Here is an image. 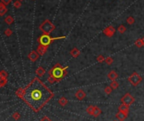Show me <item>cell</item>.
I'll return each mask as SVG.
<instances>
[{
  "label": "cell",
  "instance_id": "obj_1",
  "mask_svg": "<svg viewBox=\"0 0 144 121\" xmlns=\"http://www.w3.org/2000/svg\"><path fill=\"white\" fill-rule=\"evenodd\" d=\"M53 97L54 93L38 78L33 79L23 93V99L35 111L40 110Z\"/></svg>",
  "mask_w": 144,
  "mask_h": 121
},
{
  "label": "cell",
  "instance_id": "obj_2",
  "mask_svg": "<svg viewBox=\"0 0 144 121\" xmlns=\"http://www.w3.org/2000/svg\"><path fill=\"white\" fill-rule=\"evenodd\" d=\"M50 77L48 81L50 83L59 82L61 79H63L67 75V67H62L59 64H57L54 68L50 70Z\"/></svg>",
  "mask_w": 144,
  "mask_h": 121
},
{
  "label": "cell",
  "instance_id": "obj_3",
  "mask_svg": "<svg viewBox=\"0 0 144 121\" xmlns=\"http://www.w3.org/2000/svg\"><path fill=\"white\" fill-rule=\"evenodd\" d=\"M65 36H64V37H51L48 34H43L38 38V42L40 45L48 47L54 41H56V40H59V39H65Z\"/></svg>",
  "mask_w": 144,
  "mask_h": 121
},
{
  "label": "cell",
  "instance_id": "obj_4",
  "mask_svg": "<svg viewBox=\"0 0 144 121\" xmlns=\"http://www.w3.org/2000/svg\"><path fill=\"white\" fill-rule=\"evenodd\" d=\"M39 29L42 31V32H43V34L49 35L53 31L55 30V26L49 20H45L43 23L40 25Z\"/></svg>",
  "mask_w": 144,
  "mask_h": 121
},
{
  "label": "cell",
  "instance_id": "obj_5",
  "mask_svg": "<svg viewBox=\"0 0 144 121\" xmlns=\"http://www.w3.org/2000/svg\"><path fill=\"white\" fill-rule=\"evenodd\" d=\"M128 80H129L133 86H137V85L140 84V82L141 81V77L139 74L133 73L129 78H128Z\"/></svg>",
  "mask_w": 144,
  "mask_h": 121
},
{
  "label": "cell",
  "instance_id": "obj_6",
  "mask_svg": "<svg viewBox=\"0 0 144 121\" xmlns=\"http://www.w3.org/2000/svg\"><path fill=\"white\" fill-rule=\"evenodd\" d=\"M103 33L106 36V37H112L115 33V29L114 26H108V27H106L104 30L103 31Z\"/></svg>",
  "mask_w": 144,
  "mask_h": 121
},
{
  "label": "cell",
  "instance_id": "obj_7",
  "mask_svg": "<svg viewBox=\"0 0 144 121\" xmlns=\"http://www.w3.org/2000/svg\"><path fill=\"white\" fill-rule=\"evenodd\" d=\"M121 101H122L123 104L130 105V104H131L132 102H134V98H133V97H132L131 95H130V94L127 93V94H125V95L122 97Z\"/></svg>",
  "mask_w": 144,
  "mask_h": 121
},
{
  "label": "cell",
  "instance_id": "obj_8",
  "mask_svg": "<svg viewBox=\"0 0 144 121\" xmlns=\"http://www.w3.org/2000/svg\"><path fill=\"white\" fill-rule=\"evenodd\" d=\"M7 7H6L5 4H4L2 2H0V16H3L7 13Z\"/></svg>",
  "mask_w": 144,
  "mask_h": 121
},
{
  "label": "cell",
  "instance_id": "obj_9",
  "mask_svg": "<svg viewBox=\"0 0 144 121\" xmlns=\"http://www.w3.org/2000/svg\"><path fill=\"white\" fill-rule=\"evenodd\" d=\"M70 54L73 58H77L80 55V50L77 48H73L70 50Z\"/></svg>",
  "mask_w": 144,
  "mask_h": 121
},
{
  "label": "cell",
  "instance_id": "obj_10",
  "mask_svg": "<svg viewBox=\"0 0 144 121\" xmlns=\"http://www.w3.org/2000/svg\"><path fill=\"white\" fill-rule=\"evenodd\" d=\"M108 77L109 80H115L118 78V75H117L116 72H114V71H111V72H109L108 74Z\"/></svg>",
  "mask_w": 144,
  "mask_h": 121
},
{
  "label": "cell",
  "instance_id": "obj_11",
  "mask_svg": "<svg viewBox=\"0 0 144 121\" xmlns=\"http://www.w3.org/2000/svg\"><path fill=\"white\" fill-rule=\"evenodd\" d=\"M76 97L78 98V99L81 100V99H83V98L86 97V93L84 92L82 90H79V91L76 93Z\"/></svg>",
  "mask_w": 144,
  "mask_h": 121
},
{
  "label": "cell",
  "instance_id": "obj_12",
  "mask_svg": "<svg viewBox=\"0 0 144 121\" xmlns=\"http://www.w3.org/2000/svg\"><path fill=\"white\" fill-rule=\"evenodd\" d=\"M46 51H47V47L43 46V45H40L38 47V48H37V52H38L40 55H43L44 53H46Z\"/></svg>",
  "mask_w": 144,
  "mask_h": 121
},
{
  "label": "cell",
  "instance_id": "obj_13",
  "mask_svg": "<svg viewBox=\"0 0 144 121\" xmlns=\"http://www.w3.org/2000/svg\"><path fill=\"white\" fill-rule=\"evenodd\" d=\"M29 58H30V59L32 60V61H35V60L37 59V58H38V54L36 53V52H32L30 53V55H29Z\"/></svg>",
  "mask_w": 144,
  "mask_h": 121
},
{
  "label": "cell",
  "instance_id": "obj_14",
  "mask_svg": "<svg viewBox=\"0 0 144 121\" xmlns=\"http://www.w3.org/2000/svg\"><path fill=\"white\" fill-rule=\"evenodd\" d=\"M4 21H5L6 24L8 25H11L14 23V18H13L11 15H8L7 17L5 18V20H4Z\"/></svg>",
  "mask_w": 144,
  "mask_h": 121
},
{
  "label": "cell",
  "instance_id": "obj_15",
  "mask_svg": "<svg viewBox=\"0 0 144 121\" xmlns=\"http://www.w3.org/2000/svg\"><path fill=\"white\" fill-rule=\"evenodd\" d=\"M135 45H136L137 48H141L143 47V42H142V40L141 39V38H138V39H136V41H135Z\"/></svg>",
  "mask_w": 144,
  "mask_h": 121
},
{
  "label": "cell",
  "instance_id": "obj_16",
  "mask_svg": "<svg viewBox=\"0 0 144 121\" xmlns=\"http://www.w3.org/2000/svg\"><path fill=\"white\" fill-rule=\"evenodd\" d=\"M118 31L120 34H124V33L126 31V27L125 26H123V25H120V26L118 27Z\"/></svg>",
  "mask_w": 144,
  "mask_h": 121
},
{
  "label": "cell",
  "instance_id": "obj_17",
  "mask_svg": "<svg viewBox=\"0 0 144 121\" xmlns=\"http://www.w3.org/2000/svg\"><path fill=\"white\" fill-rule=\"evenodd\" d=\"M126 22H127V24H129V25H133L135 23V19L132 16H129V17H127V19H126Z\"/></svg>",
  "mask_w": 144,
  "mask_h": 121
},
{
  "label": "cell",
  "instance_id": "obj_18",
  "mask_svg": "<svg viewBox=\"0 0 144 121\" xmlns=\"http://www.w3.org/2000/svg\"><path fill=\"white\" fill-rule=\"evenodd\" d=\"M44 73H45V70H44V69L42 68V67H39L38 69L37 70V74L39 76H43L44 75Z\"/></svg>",
  "mask_w": 144,
  "mask_h": 121
},
{
  "label": "cell",
  "instance_id": "obj_19",
  "mask_svg": "<svg viewBox=\"0 0 144 121\" xmlns=\"http://www.w3.org/2000/svg\"><path fill=\"white\" fill-rule=\"evenodd\" d=\"M21 1H20V0H16V1L14 3V7L16 8V9H20L21 7Z\"/></svg>",
  "mask_w": 144,
  "mask_h": 121
},
{
  "label": "cell",
  "instance_id": "obj_20",
  "mask_svg": "<svg viewBox=\"0 0 144 121\" xmlns=\"http://www.w3.org/2000/svg\"><path fill=\"white\" fill-rule=\"evenodd\" d=\"M4 34L7 36V37H10V36H11L13 34V31H12L11 29L7 28V29H5V31H4Z\"/></svg>",
  "mask_w": 144,
  "mask_h": 121
},
{
  "label": "cell",
  "instance_id": "obj_21",
  "mask_svg": "<svg viewBox=\"0 0 144 121\" xmlns=\"http://www.w3.org/2000/svg\"><path fill=\"white\" fill-rule=\"evenodd\" d=\"M112 87V89H116L119 87V83L117 81H114V80H113V82L111 83V86H110Z\"/></svg>",
  "mask_w": 144,
  "mask_h": 121
},
{
  "label": "cell",
  "instance_id": "obj_22",
  "mask_svg": "<svg viewBox=\"0 0 144 121\" xmlns=\"http://www.w3.org/2000/svg\"><path fill=\"white\" fill-rule=\"evenodd\" d=\"M97 61H98L99 63H102V62L105 61V59L103 58V55H98V56H97Z\"/></svg>",
  "mask_w": 144,
  "mask_h": 121
},
{
  "label": "cell",
  "instance_id": "obj_23",
  "mask_svg": "<svg viewBox=\"0 0 144 121\" xmlns=\"http://www.w3.org/2000/svg\"><path fill=\"white\" fill-rule=\"evenodd\" d=\"M105 62H106V64H111L113 63V59H112V58H110V57L106 58Z\"/></svg>",
  "mask_w": 144,
  "mask_h": 121
},
{
  "label": "cell",
  "instance_id": "obj_24",
  "mask_svg": "<svg viewBox=\"0 0 144 121\" xmlns=\"http://www.w3.org/2000/svg\"><path fill=\"white\" fill-rule=\"evenodd\" d=\"M94 113H92L94 116H98V114L100 113V110L98 109V107H94Z\"/></svg>",
  "mask_w": 144,
  "mask_h": 121
},
{
  "label": "cell",
  "instance_id": "obj_25",
  "mask_svg": "<svg viewBox=\"0 0 144 121\" xmlns=\"http://www.w3.org/2000/svg\"><path fill=\"white\" fill-rule=\"evenodd\" d=\"M111 91H112V87L111 86H107L105 88V92L107 93V94L111 93Z\"/></svg>",
  "mask_w": 144,
  "mask_h": 121
},
{
  "label": "cell",
  "instance_id": "obj_26",
  "mask_svg": "<svg viewBox=\"0 0 144 121\" xmlns=\"http://www.w3.org/2000/svg\"><path fill=\"white\" fill-rule=\"evenodd\" d=\"M59 102H60L61 104L65 105V104H66V102H67V100H66L65 97H62L61 99L59 100Z\"/></svg>",
  "mask_w": 144,
  "mask_h": 121
},
{
  "label": "cell",
  "instance_id": "obj_27",
  "mask_svg": "<svg viewBox=\"0 0 144 121\" xmlns=\"http://www.w3.org/2000/svg\"><path fill=\"white\" fill-rule=\"evenodd\" d=\"M11 1H12V0H1L2 3H3L4 4H5V5H8V4H10L11 3Z\"/></svg>",
  "mask_w": 144,
  "mask_h": 121
},
{
  "label": "cell",
  "instance_id": "obj_28",
  "mask_svg": "<svg viewBox=\"0 0 144 121\" xmlns=\"http://www.w3.org/2000/svg\"><path fill=\"white\" fill-rule=\"evenodd\" d=\"M141 40H142V42H143V46H144V37L141 38Z\"/></svg>",
  "mask_w": 144,
  "mask_h": 121
},
{
  "label": "cell",
  "instance_id": "obj_29",
  "mask_svg": "<svg viewBox=\"0 0 144 121\" xmlns=\"http://www.w3.org/2000/svg\"><path fill=\"white\" fill-rule=\"evenodd\" d=\"M20 1H23V0H20Z\"/></svg>",
  "mask_w": 144,
  "mask_h": 121
}]
</instances>
